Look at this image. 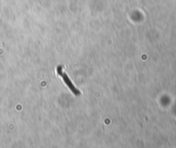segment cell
I'll return each instance as SVG.
<instances>
[{
  "instance_id": "1",
  "label": "cell",
  "mask_w": 176,
  "mask_h": 148,
  "mask_svg": "<svg viewBox=\"0 0 176 148\" xmlns=\"http://www.w3.org/2000/svg\"><path fill=\"white\" fill-rule=\"evenodd\" d=\"M57 72L59 76L63 78V79H64V81H65V83L67 84V86L70 88V90H72V92H73L76 96H79V95L81 94L80 90H78V89H76V88L75 85L72 83L71 79H69V77L67 76V74L64 72V70H63V67H62V66H60V65H59V66H58Z\"/></svg>"
}]
</instances>
